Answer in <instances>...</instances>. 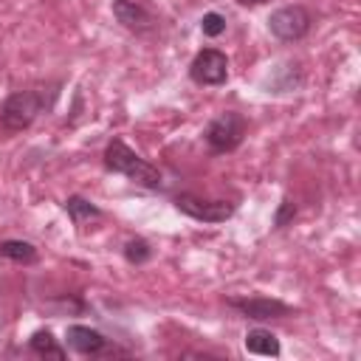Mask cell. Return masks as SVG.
<instances>
[{"label":"cell","mask_w":361,"mask_h":361,"mask_svg":"<svg viewBox=\"0 0 361 361\" xmlns=\"http://www.w3.org/2000/svg\"><path fill=\"white\" fill-rule=\"evenodd\" d=\"M102 161H104V166H107L110 172L124 175L130 183H135V186H141V189L155 192V189L164 186V175H161V169H158L155 164H149L147 158H141V155H138L130 144H124L121 138L107 141Z\"/></svg>","instance_id":"obj_1"},{"label":"cell","mask_w":361,"mask_h":361,"mask_svg":"<svg viewBox=\"0 0 361 361\" xmlns=\"http://www.w3.org/2000/svg\"><path fill=\"white\" fill-rule=\"evenodd\" d=\"M45 107H51V102L45 99V90L42 87L17 90V93H11L0 104V127L6 133H23V130H28L37 121V116Z\"/></svg>","instance_id":"obj_2"},{"label":"cell","mask_w":361,"mask_h":361,"mask_svg":"<svg viewBox=\"0 0 361 361\" xmlns=\"http://www.w3.org/2000/svg\"><path fill=\"white\" fill-rule=\"evenodd\" d=\"M245 130H248V121L237 113V110H226L220 116H214L206 130H203V138H206V147L214 152V155H226V152H234L243 138H245Z\"/></svg>","instance_id":"obj_3"},{"label":"cell","mask_w":361,"mask_h":361,"mask_svg":"<svg viewBox=\"0 0 361 361\" xmlns=\"http://www.w3.org/2000/svg\"><path fill=\"white\" fill-rule=\"evenodd\" d=\"M313 25V17L305 6L293 3V6H282L268 17V31L279 39V42H299L307 37Z\"/></svg>","instance_id":"obj_4"},{"label":"cell","mask_w":361,"mask_h":361,"mask_svg":"<svg viewBox=\"0 0 361 361\" xmlns=\"http://www.w3.org/2000/svg\"><path fill=\"white\" fill-rule=\"evenodd\" d=\"M175 209L192 220H200V223H226L231 214H234V203L228 200H206V197H197V195H178L175 197Z\"/></svg>","instance_id":"obj_5"},{"label":"cell","mask_w":361,"mask_h":361,"mask_svg":"<svg viewBox=\"0 0 361 361\" xmlns=\"http://www.w3.org/2000/svg\"><path fill=\"white\" fill-rule=\"evenodd\" d=\"M228 307H234L240 316L254 319V322H268V319H285L293 313L290 305H285L282 299H271V296H228L226 299Z\"/></svg>","instance_id":"obj_6"},{"label":"cell","mask_w":361,"mask_h":361,"mask_svg":"<svg viewBox=\"0 0 361 361\" xmlns=\"http://www.w3.org/2000/svg\"><path fill=\"white\" fill-rule=\"evenodd\" d=\"M189 79L195 85H223L228 79V59L217 48H203L189 62Z\"/></svg>","instance_id":"obj_7"},{"label":"cell","mask_w":361,"mask_h":361,"mask_svg":"<svg viewBox=\"0 0 361 361\" xmlns=\"http://www.w3.org/2000/svg\"><path fill=\"white\" fill-rule=\"evenodd\" d=\"M113 17L138 37H147L158 28V17L141 3V0H113Z\"/></svg>","instance_id":"obj_8"},{"label":"cell","mask_w":361,"mask_h":361,"mask_svg":"<svg viewBox=\"0 0 361 361\" xmlns=\"http://www.w3.org/2000/svg\"><path fill=\"white\" fill-rule=\"evenodd\" d=\"M65 341L73 353L79 355H102L107 347H110V338L87 324H68L65 330Z\"/></svg>","instance_id":"obj_9"},{"label":"cell","mask_w":361,"mask_h":361,"mask_svg":"<svg viewBox=\"0 0 361 361\" xmlns=\"http://www.w3.org/2000/svg\"><path fill=\"white\" fill-rule=\"evenodd\" d=\"M243 344H245V350L248 353H254V355H279V338L271 333V330H265V327H251L248 333H245V338H243Z\"/></svg>","instance_id":"obj_10"},{"label":"cell","mask_w":361,"mask_h":361,"mask_svg":"<svg viewBox=\"0 0 361 361\" xmlns=\"http://www.w3.org/2000/svg\"><path fill=\"white\" fill-rule=\"evenodd\" d=\"M62 206H65L68 217H71L76 226H85V223H90V220H102V217H104V212H102L96 203H90L87 197H82V195H71Z\"/></svg>","instance_id":"obj_11"},{"label":"cell","mask_w":361,"mask_h":361,"mask_svg":"<svg viewBox=\"0 0 361 361\" xmlns=\"http://www.w3.org/2000/svg\"><path fill=\"white\" fill-rule=\"evenodd\" d=\"M0 257L3 259H11L17 265H34L39 259V251L28 240H3L0 243Z\"/></svg>","instance_id":"obj_12"},{"label":"cell","mask_w":361,"mask_h":361,"mask_svg":"<svg viewBox=\"0 0 361 361\" xmlns=\"http://www.w3.org/2000/svg\"><path fill=\"white\" fill-rule=\"evenodd\" d=\"M28 347H31L34 355H42V358H59V361H62V358L68 355V353L59 347V341L54 338L51 330H37V333H31Z\"/></svg>","instance_id":"obj_13"},{"label":"cell","mask_w":361,"mask_h":361,"mask_svg":"<svg viewBox=\"0 0 361 361\" xmlns=\"http://www.w3.org/2000/svg\"><path fill=\"white\" fill-rule=\"evenodd\" d=\"M121 251H124V259H127L130 265H144V262L152 257V248H149V243H147L144 237H130Z\"/></svg>","instance_id":"obj_14"},{"label":"cell","mask_w":361,"mask_h":361,"mask_svg":"<svg viewBox=\"0 0 361 361\" xmlns=\"http://www.w3.org/2000/svg\"><path fill=\"white\" fill-rule=\"evenodd\" d=\"M200 31H203V37H220V34H226V17L220 11H206L203 20H200Z\"/></svg>","instance_id":"obj_15"},{"label":"cell","mask_w":361,"mask_h":361,"mask_svg":"<svg viewBox=\"0 0 361 361\" xmlns=\"http://www.w3.org/2000/svg\"><path fill=\"white\" fill-rule=\"evenodd\" d=\"M293 217H296V203L290 197H282V203H279V209L274 214V228H285Z\"/></svg>","instance_id":"obj_16"},{"label":"cell","mask_w":361,"mask_h":361,"mask_svg":"<svg viewBox=\"0 0 361 361\" xmlns=\"http://www.w3.org/2000/svg\"><path fill=\"white\" fill-rule=\"evenodd\" d=\"M240 6H262V3H268V0H237Z\"/></svg>","instance_id":"obj_17"}]
</instances>
